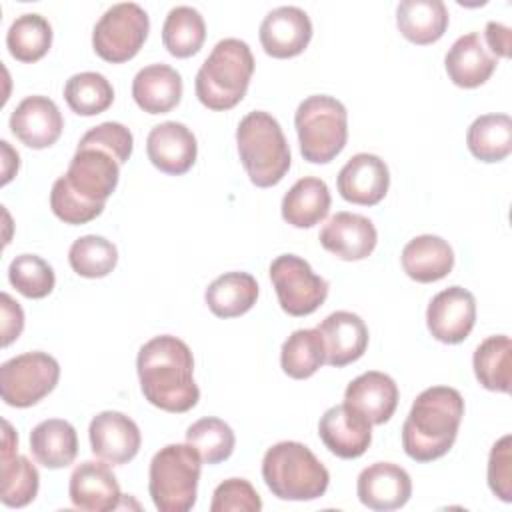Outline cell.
<instances>
[{
    "instance_id": "1",
    "label": "cell",
    "mask_w": 512,
    "mask_h": 512,
    "mask_svg": "<svg viewBox=\"0 0 512 512\" xmlns=\"http://www.w3.org/2000/svg\"><path fill=\"white\" fill-rule=\"evenodd\" d=\"M136 370L140 390L152 406L182 414L198 404L200 390L194 382V358L184 340L170 334L148 340L138 350Z\"/></svg>"
},
{
    "instance_id": "2",
    "label": "cell",
    "mask_w": 512,
    "mask_h": 512,
    "mask_svg": "<svg viewBox=\"0 0 512 512\" xmlns=\"http://www.w3.org/2000/svg\"><path fill=\"white\" fill-rule=\"evenodd\" d=\"M464 416V398L456 388L432 386L422 390L404 424L402 448L416 462H432L454 446Z\"/></svg>"
},
{
    "instance_id": "3",
    "label": "cell",
    "mask_w": 512,
    "mask_h": 512,
    "mask_svg": "<svg viewBox=\"0 0 512 512\" xmlns=\"http://www.w3.org/2000/svg\"><path fill=\"white\" fill-rule=\"evenodd\" d=\"M252 74L254 56L250 46L238 38H224L212 48L196 74V96L210 110H230L246 96Z\"/></svg>"
},
{
    "instance_id": "4",
    "label": "cell",
    "mask_w": 512,
    "mask_h": 512,
    "mask_svg": "<svg viewBox=\"0 0 512 512\" xmlns=\"http://www.w3.org/2000/svg\"><path fill=\"white\" fill-rule=\"evenodd\" d=\"M240 162L258 188L276 186L290 170V146L278 120L262 110L246 114L236 128Z\"/></svg>"
},
{
    "instance_id": "5",
    "label": "cell",
    "mask_w": 512,
    "mask_h": 512,
    "mask_svg": "<svg viewBox=\"0 0 512 512\" xmlns=\"http://www.w3.org/2000/svg\"><path fill=\"white\" fill-rule=\"evenodd\" d=\"M262 478L276 498L304 502L324 496L330 472L308 446L284 440L266 450Z\"/></svg>"
},
{
    "instance_id": "6",
    "label": "cell",
    "mask_w": 512,
    "mask_h": 512,
    "mask_svg": "<svg viewBox=\"0 0 512 512\" xmlns=\"http://www.w3.org/2000/svg\"><path fill=\"white\" fill-rule=\"evenodd\" d=\"M202 458L188 442L160 448L148 470V492L160 512H188L196 504Z\"/></svg>"
},
{
    "instance_id": "7",
    "label": "cell",
    "mask_w": 512,
    "mask_h": 512,
    "mask_svg": "<svg viewBox=\"0 0 512 512\" xmlns=\"http://www.w3.org/2000/svg\"><path fill=\"white\" fill-rule=\"evenodd\" d=\"M294 126L304 160L312 164L332 162L348 140L346 106L326 94H314L300 102Z\"/></svg>"
},
{
    "instance_id": "8",
    "label": "cell",
    "mask_w": 512,
    "mask_h": 512,
    "mask_svg": "<svg viewBox=\"0 0 512 512\" xmlns=\"http://www.w3.org/2000/svg\"><path fill=\"white\" fill-rule=\"evenodd\" d=\"M150 32V20L142 6L122 2L108 8L92 30L94 52L112 64L132 60Z\"/></svg>"
},
{
    "instance_id": "9",
    "label": "cell",
    "mask_w": 512,
    "mask_h": 512,
    "mask_svg": "<svg viewBox=\"0 0 512 512\" xmlns=\"http://www.w3.org/2000/svg\"><path fill=\"white\" fill-rule=\"evenodd\" d=\"M60 378L56 358L46 352H24L0 366V394L8 406L28 408L48 396Z\"/></svg>"
},
{
    "instance_id": "10",
    "label": "cell",
    "mask_w": 512,
    "mask_h": 512,
    "mask_svg": "<svg viewBox=\"0 0 512 512\" xmlns=\"http://www.w3.org/2000/svg\"><path fill=\"white\" fill-rule=\"evenodd\" d=\"M60 178L74 196L102 212L118 186L120 162L104 148L78 142L68 170Z\"/></svg>"
},
{
    "instance_id": "11",
    "label": "cell",
    "mask_w": 512,
    "mask_h": 512,
    "mask_svg": "<svg viewBox=\"0 0 512 512\" xmlns=\"http://www.w3.org/2000/svg\"><path fill=\"white\" fill-rule=\"evenodd\" d=\"M270 280L278 304L288 316H308L316 312L328 296V282L314 274L310 264L296 254H282L272 260Z\"/></svg>"
},
{
    "instance_id": "12",
    "label": "cell",
    "mask_w": 512,
    "mask_h": 512,
    "mask_svg": "<svg viewBox=\"0 0 512 512\" xmlns=\"http://www.w3.org/2000/svg\"><path fill=\"white\" fill-rule=\"evenodd\" d=\"M476 322V298L462 286L438 292L426 308V326L438 342L460 344L468 338Z\"/></svg>"
},
{
    "instance_id": "13",
    "label": "cell",
    "mask_w": 512,
    "mask_h": 512,
    "mask_svg": "<svg viewBox=\"0 0 512 512\" xmlns=\"http://www.w3.org/2000/svg\"><path fill=\"white\" fill-rule=\"evenodd\" d=\"M88 436L94 456L112 466L130 462L142 444L138 424L130 416L116 410H104L96 414L90 422Z\"/></svg>"
},
{
    "instance_id": "14",
    "label": "cell",
    "mask_w": 512,
    "mask_h": 512,
    "mask_svg": "<svg viewBox=\"0 0 512 512\" xmlns=\"http://www.w3.org/2000/svg\"><path fill=\"white\" fill-rule=\"evenodd\" d=\"M318 436L338 458H360L372 442V424L346 402L328 408L318 422Z\"/></svg>"
},
{
    "instance_id": "15",
    "label": "cell",
    "mask_w": 512,
    "mask_h": 512,
    "mask_svg": "<svg viewBox=\"0 0 512 512\" xmlns=\"http://www.w3.org/2000/svg\"><path fill=\"white\" fill-rule=\"evenodd\" d=\"M260 44L272 58H294L306 50L312 38V22L298 6L270 10L260 24Z\"/></svg>"
},
{
    "instance_id": "16",
    "label": "cell",
    "mask_w": 512,
    "mask_h": 512,
    "mask_svg": "<svg viewBox=\"0 0 512 512\" xmlns=\"http://www.w3.org/2000/svg\"><path fill=\"white\" fill-rule=\"evenodd\" d=\"M336 186L346 202L358 206H374L384 200L390 186V170L386 162L368 152L354 154L338 172Z\"/></svg>"
},
{
    "instance_id": "17",
    "label": "cell",
    "mask_w": 512,
    "mask_h": 512,
    "mask_svg": "<svg viewBox=\"0 0 512 512\" xmlns=\"http://www.w3.org/2000/svg\"><path fill=\"white\" fill-rule=\"evenodd\" d=\"M148 160L164 174L180 176L186 174L198 156L196 136L182 122L156 124L146 138Z\"/></svg>"
},
{
    "instance_id": "18",
    "label": "cell",
    "mask_w": 512,
    "mask_h": 512,
    "mask_svg": "<svg viewBox=\"0 0 512 512\" xmlns=\"http://www.w3.org/2000/svg\"><path fill=\"white\" fill-rule=\"evenodd\" d=\"M324 250L340 260H364L368 258L378 242L376 226L370 218L354 212H336L324 224L318 236Z\"/></svg>"
},
{
    "instance_id": "19",
    "label": "cell",
    "mask_w": 512,
    "mask_h": 512,
    "mask_svg": "<svg viewBox=\"0 0 512 512\" xmlns=\"http://www.w3.org/2000/svg\"><path fill=\"white\" fill-rule=\"evenodd\" d=\"M358 500L378 512L402 508L412 496L410 474L394 462H376L364 468L356 482Z\"/></svg>"
},
{
    "instance_id": "20",
    "label": "cell",
    "mask_w": 512,
    "mask_h": 512,
    "mask_svg": "<svg viewBox=\"0 0 512 512\" xmlns=\"http://www.w3.org/2000/svg\"><path fill=\"white\" fill-rule=\"evenodd\" d=\"M62 114L48 96H26L10 114L12 134L28 148L44 150L60 138Z\"/></svg>"
},
{
    "instance_id": "21",
    "label": "cell",
    "mask_w": 512,
    "mask_h": 512,
    "mask_svg": "<svg viewBox=\"0 0 512 512\" xmlns=\"http://www.w3.org/2000/svg\"><path fill=\"white\" fill-rule=\"evenodd\" d=\"M70 502L84 512H108L120 506V484L108 464L86 460L70 474Z\"/></svg>"
},
{
    "instance_id": "22",
    "label": "cell",
    "mask_w": 512,
    "mask_h": 512,
    "mask_svg": "<svg viewBox=\"0 0 512 512\" xmlns=\"http://www.w3.org/2000/svg\"><path fill=\"white\" fill-rule=\"evenodd\" d=\"M318 330L326 346V364L334 368H344L366 352L368 328L354 312H332L318 324Z\"/></svg>"
},
{
    "instance_id": "23",
    "label": "cell",
    "mask_w": 512,
    "mask_h": 512,
    "mask_svg": "<svg viewBox=\"0 0 512 512\" xmlns=\"http://www.w3.org/2000/svg\"><path fill=\"white\" fill-rule=\"evenodd\" d=\"M18 434L12 430L10 422L4 420V438H2V492L0 500L4 506L22 508L30 504L40 486V474L36 466L26 458L16 454Z\"/></svg>"
},
{
    "instance_id": "24",
    "label": "cell",
    "mask_w": 512,
    "mask_h": 512,
    "mask_svg": "<svg viewBox=\"0 0 512 512\" xmlns=\"http://www.w3.org/2000/svg\"><path fill=\"white\" fill-rule=\"evenodd\" d=\"M344 402L366 416L372 426H380L392 418L398 406V386L388 374L368 370L346 386Z\"/></svg>"
},
{
    "instance_id": "25",
    "label": "cell",
    "mask_w": 512,
    "mask_h": 512,
    "mask_svg": "<svg viewBox=\"0 0 512 512\" xmlns=\"http://www.w3.org/2000/svg\"><path fill=\"white\" fill-rule=\"evenodd\" d=\"M182 76L168 64H150L132 80V98L148 114H166L182 98Z\"/></svg>"
},
{
    "instance_id": "26",
    "label": "cell",
    "mask_w": 512,
    "mask_h": 512,
    "mask_svg": "<svg viewBox=\"0 0 512 512\" xmlns=\"http://www.w3.org/2000/svg\"><path fill=\"white\" fill-rule=\"evenodd\" d=\"M404 272L422 284L438 282L454 268L452 246L434 234H422L412 238L400 254Z\"/></svg>"
},
{
    "instance_id": "27",
    "label": "cell",
    "mask_w": 512,
    "mask_h": 512,
    "mask_svg": "<svg viewBox=\"0 0 512 512\" xmlns=\"http://www.w3.org/2000/svg\"><path fill=\"white\" fill-rule=\"evenodd\" d=\"M444 66L452 84L460 88H478L496 70V58L486 52L478 32H468L450 46Z\"/></svg>"
},
{
    "instance_id": "28",
    "label": "cell",
    "mask_w": 512,
    "mask_h": 512,
    "mask_svg": "<svg viewBox=\"0 0 512 512\" xmlns=\"http://www.w3.org/2000/svg\"><path fill=\"white\" fill-rule=\"evenodd\" d=\"M448 8L442 0H402L396 8L400 34L418 46L438 42L448 28Z\"/></svg>"
},
{
    "instance_id": "29",
    "label": "cell",
    "mask_w": 512,
    "mask_h": 512,
    "mask_svg": "<svg viewBox=\"0 0 512 512\" xmlns=\"http://www.w3.org/2000/svg\"><path fill=\"white\" fill-rule=\"evenodd\" d=\"M30 452L38 464L48 470L66 468L78 454V434L62 418H48L30 432Z\"/></svg>"
},
{
    "instance_id": "30",
    "label": "cell",
    "mask_w": 512,
    "mask_h": 512,
    "mask_svg": "<svg viewBox=\"0 0 512 512\" xmlns=\"http://www.w3.org/2000/svg\"><path fill=\"white\" fill-rule=\"evenodd\" d=\"M282 218L294 228H312L328 216L330 190L324 180L304 176L282 198Z\"/></svg>"
},
{
    "instance_id": "31",
    "label": "cell",
    "mask_w": 512,
    "mask_h": 512,
    "mask_svg": "<svg viewBox=\"0 0 512 512\" xmlns=\"http://www.w3.org/2000/svg\"><path fill=\"white\" fill-rule=\"evenodd\" d=\"M258 298V282L248 272H226L212 280L204 292L210 312L218 318L246 314Z\"/></svg>"
},
{
    "instance_id": "32",
    "label": "cell",
    "mask_w": 512,
    "mask_h": 512,
    "mask_svg": "<svg viewBox=\"0 0 512 512\" xmlns=\"http://www.w3.org/2000/svg\"><path fill=\"white\" fill-rule=\"evenodd\" d=\"M326 364V346L318 328L294 330L280 350V366L294 380L314 376Z\"/></svg>"
},
{
    "instance_id": "33",
    "label": "cell",
    "mask_w": 512,
    "mask_h": 512,
    "mask_svg": "<svg viewBox=\"0 0 512 512\" xmlns=\"http://www.w3.org/2000/svg\"><path fill=\"white\" fill-rule=\"evenodd\" d=\"M474 374L480 386L492 392H510L512 342L506 334L488 336L478 344L472 358Z\"/></svg>"
},
{
    "instance_id": "34",
    "label": "cell",
    "mask_w": 512,
    "mask_h": 512,
    "mask_svg": "<svg viewBox=\"0 0 512 512\" xmlns=\"http://www.w3.org/2000/svg\"><path fill=\"white\" fill-rule=\"evenodd\" d=\"M468 150L480 162H500L512 152V120L508 114L478 116L466 134Z\"/></svg>"
},
{
    "instance_id": "35",
    "label": "cell",
    "mask_w": 512,
    "mask_h": 512,
    "mask_svg": "<svg viewBox=\"0 0 512 512\" xmlns=\"http://www.w3.org/2000/svg\"><path fill=\"white\" fill-rule=\"evenodd\" d=\"M206 40L202 14L192 6H176L168 12L162 26L164 48L176 58H190L200 52Z\"/></svg>"
},
{
    "instance_id": "36",
    "label": "cell",
    "mask_w": 512,
    "mask_h": 512,
    "mask_svg": "<svg viewBox=\"0 0 512 512\" xmlns=\"http://www.w3.org/2000/svg\"><path fill=\"white\" fill-rule=\"evenodd\" d=\"M6 46L18 62H36L44 58L52 46V26L40 14H22L10 24Z\"/></svg>"
},
{
    "instance_id": "37",
    "label": "cell",
    "mask_w": 512,
    "mask_h": 512,
    "mask_svg": "<svg viewBox=\"0 0 512 512\" xmlns=\"http://www.w3.org/2000/svg\"><path fill=\"white\" fill-rule=\"evenodd\" d=\"M64 100L78 116H96L114 102V88L104 74L80 72L66 80Z\"/></svg>"
},
{
    "instance_id": "38",
    "label": "cell",
    "mask_w": 512,
    "mask_h": 512,
    "mask_svg": "<svg viewBox=\"0 0 512 512\" xmlns=\"http://www.w3.org/2000/svg\"><path fill=\"white\" fill-rule=\"evenodd\" d=\"M68 262L72 270L82 278H104L116 268L118 250L104 236L86 234L72 242L68 250Z\"/></svg>"
},
{
    "instance_id": "39",
    "label": "cell",
    "mask_w": 512,
    "mask_h": 512,
    "mask_svg": "<svg viewBox=\"0 0 512 512\" xmlns=\"http://www.w3.org/2000/svg\"><path fill=\"white\" fill-rule=\"evenodd\" d=\"M186 442L192 448H196L202 462L220 464L232 456L236 436L224 420L208 416V418H200L192 426H188Z\"/></svg>"
},
{
    "instance_id": "40",
    "label": "cell",
    "mask_w": 512,
    "mask_h": 512,
    "mask_svg": "<svg viewBox=\"0 0 512 512\" xmlns=\"http://www.w3.org/2000/svg\"><path fill=\"white\" fill-rule=\"evenodd\" d=\"M10 284L26 298H46L56 284L52 266L36 254H20L8 266Z\"/></svg>"
},
{
    "instance_id": "41",
    "label": "cell",
    "mask_w": 512,
    "mask_h": 512,
    "mask_svg": "<svg viewBox=\"0 0 512 512\" xmlns=\"http://www.w3.org/2000/svg\"><path fill=\"white\" fill-rule=\"evenodd\" d=\"M258 512L262 510V500L254 486L244 478H228L220 482L212 494L210 512Z\"/></svg>"
},
{
    "instance_id": "42",
    "label": "cell",
    "mask_w": 512,
    "mask_h": 512,
    "mask_svg": "<svg viewBox=\"0 0 512 512\" xmlns=\"http://www.w3.org/2000/svg\"><path fill=\"white\" fill-rule=\"evenodd\" d=\"M80 144H92L98 148H104L106 152H110L120 166L124 162H128L132 148H134V136L132 132L120 124V122H102L94 128H90L82 138Z\"/></svg>"
},
{
    "instance_id": "43",
    "label": "cell",
    "mask_w": 512,
    "mask_h": 512,
    "mask_svg": "<svg viewBox=\"0 0 512 512\" xmlns=\"http://www.w3.org/2000/svg\"><path fill=\"white\" fill-rule=\"evenodd\" d=\"M488 486L502 502L512 500V438L502 436L488 456Z\"/></svg>"
},
{
    "instance_id": "44",
    "label": "cell",
    "mask_w": 512,
    "mask_h": 512,
    "mask_svg": "<svg viewBox=\"0 0 512 512\" xmlns=\"http://www.w3.org/2000/svg\"><path fill=\"white\" fill-rule=\"evenodd\" d=\"M50 208L58 220H62L64 224H72V226L86 224L102 214L100 210L84 204L78 196H74L60 178L52 186Z\"/></svg>"
},
{
    "instance_id": "45",
    "label": "cell",
    "mask_w": 512,
    "mask_h": 512,
    "mask_svg": "<svg viewBox=\"0 0 512 512\" xmlns=\"http://www.w3.org/2000/svg\"><path fill=\"white\" fill-rule=\"evenodd\" d=\"M2 346H10L24 328V312L10 294L2 292Z\"/></svg>"
},
{
    "instance_id": "46",
    "label": "cell",
    "mask_w": 512,
    "mask_h": 512,
    "mask_svg": "<svg viewBox=\"0 0 512 512\" xmlns=\"http://www.w3.org/2000/svg\"><path fill=\"white\" fill-rule=\"evenodd\" d=\"M486 42L496 56H500V58L510 56V28L508 26H504L500 22H488L486 24Z\"/></svg>"
}]
</instances>
